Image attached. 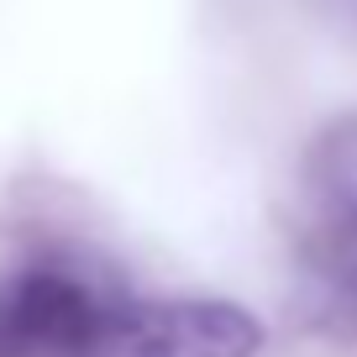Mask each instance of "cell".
<instances>
[{
  "mask_svg": "<svg viewBox=\"0 0 357 357\" xmlns=\"http://www.w3.org/2000/svg\"><path fill=\"white\" fill-rule=\"evenodd\" d=\"M126 294L74 257L16 268L0 279V357H100Z\"/></svg>",
  "mask_w": 357,
  "mask_h": 357,
  "instance_id": "6da1fadb",
  "label": "cell"
},
{
  "mask_svg": "<svg viewBox=\"0 0 357 357\" xmlns=\"http://www.w3.org/2000/svg\"><path fill=\"white\" fill-rule=\"evenodd\" d=\"M263 326L231 300H137L126 294L100 357H252Z\"/></svg>",
  "mask_w": 357,
  "mask_h": 357,
  "instance_id": "7a4b0ae2",
  "label": "cell"
},
{
  "mask_svg": "<svg viewBox=\"0 0 357 357\" xmlns=\"http://www.w3.org/2000/svg\"><path fill=\"white\" fill-rule=\"evenodd\" d=\"M305 195L342 242L357 236V111L321 126L305 153Z\"/></svg>",
  "mask_w": 357,
  "mask_h": 357,
  "instance_id": "3957f363",
  "label": "cell"
},
{
  "mask_svg": "<svg viewBox=\"0 0 357 357\" xmlns=\"http://www.w3.org/2000/svg\"><path fill=\"white\" fill-rule=\"evenodd\" d=\"M336 273H342L347 294L357 300V236H352V242H342V247H336Z\"/></svg>",
  "mask_w": 357,
  "mask_h": 357,
  "instance_id": "277c9868",
  "label": "cell"
}]
</instances>
